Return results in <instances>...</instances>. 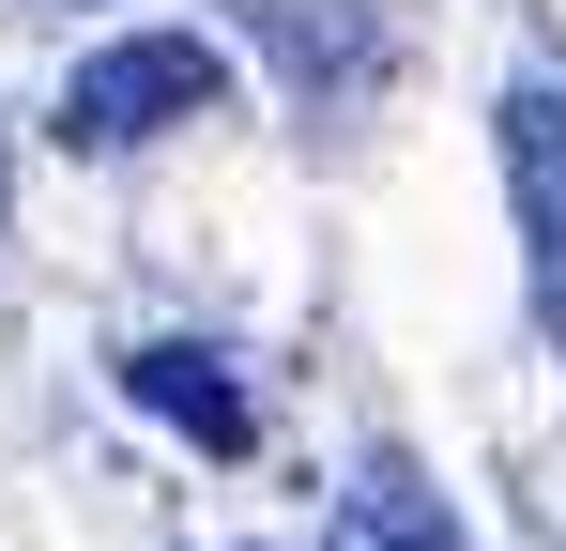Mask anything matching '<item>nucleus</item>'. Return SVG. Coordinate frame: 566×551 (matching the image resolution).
<instances>
[{
    "mask_svg": "<svg viewBox=\"0 0 566 551\" xmlns=\"http://www.w3.org/2000/svg\"><path fill=\"white\" fill-rule=\"evenodd\" d=\"M214 107H230V62H214L199 31H138V46L77 62L62 138H77V154H138V138H169V123H214Z\"/></svg>",
    "mask_w": 566,
    "mask_h": 551,
    "instance_id": "1",
    "label": "nucleus"
},
{
    "mask_svg": "<svg viewBox=\"0 0 566 551\" xmlns=\"http://www.w3.org/2000/svg\"><path fill=\"white\" fill-rule=\"evenodd\" d=\"M245 31L276 46V77L306 123H353L382 77H398V15L382 0H245Z\"/></svg>",
    "mask_w": 566,
    "mask_h": 551,
    "instance_id": "2",
    "label": "nucleus"
},
{
    "mask_svg": "<svg viewBox=\"0 0 566 551\" xmlns=\"http://www.w3.org/2000/svg\"><path fill=\"white\" fill-rule=\"evenodd\" d=\"M138 398H154L169 429H199V445H245V398H230L214 353H138Z\"/></svg>",
    "mask_w": 566,
    "mask_h": 551,
    "instance_id": "5",
    "label": "nucleus"
},
{
    "mask_svg": "<svg viewBox=\"0 0 566 551\" xmlns=\"http://www.w3.org/2000/svg\"><path fill=\"white\" fill-rule=\"evenodd\" d=\"M505 184H521V230H536V322L566 353V77L505 92Z\"/></svg>",
    "mask_w": 566,
    "mask_h": 551,
    "instance_id": "3",
    "label": "nucleus"
},
{
    "mask_svg": "<svg viewBox=\"0 0 566 551\" xmlns=\"http://www.w3.org/2000/svg\"><path fill=\"white\" fill-rule=\"evenodd\" d=\"M322 551H460V506H444V490H429L413 459H368V475L337 490Z\"/></svg>",
    "mask_w": 566,
    "mask_h": 551,
    "instance_id": "4",
    "label": "nucleus"
}]
</instances>
